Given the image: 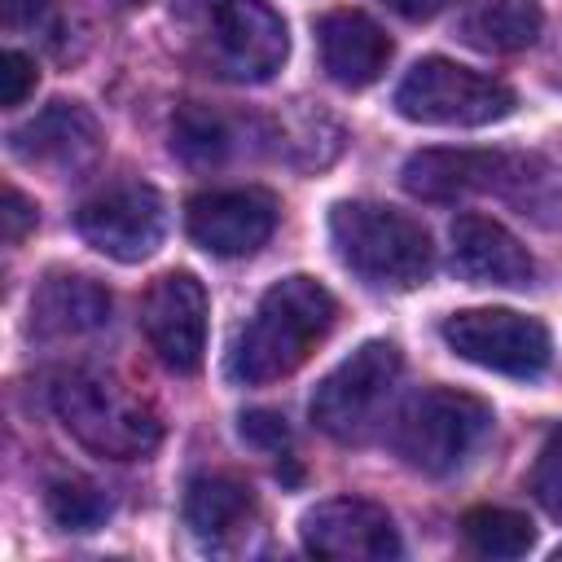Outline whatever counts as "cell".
Instances as JSON below:
<instances>
[{
  "instance_id": "cell-14",
  "label": "cell",
  "mask_w": 562,
  "mask_h": 562,
  "mask_svg": "<svg viewBox=\"0 0 562 562\" xmlns=\"http://www.w3.org/2000/svg\"><path fill=\"white\" fill-rule=\"evenodd\" d=\"M9 149L22 162L44 167L53 176H79V171L97 167L105 140H101L97 119L79 101H53L31 123L9 132Z\"/></svg>"
},
{
  "instance_id": "cell-16",
  "label": "cell",
  "mask_w": 562,
  "mask_h": 562,
  "mask_svg": "<svg viewBox=\"0 0 562 562\" xmlns=\"http://www.w3.org/2000/svg\"><path fill=\"white\" fill-rule=\"evenodd\" d=\"M316 48H321L325 75L342 88H369L373 79H382L386 61H391L386 31L360 9L321 13L316 18Z\"/></svg>"
},
{
  "instance_id": "cell-17",
  "label": "cell",
  "mask_w": 562,
  "mask_h": 562,
  "mask_svg": "<svg viewBox=\"0 0 562 562\" xmlns=\"http://www.w3.org/2000/svg\"><path fill=\"white\" fill-rule=\"evenodd\" d=\"M110 325V290L83 272H53L31 294V338H83Z\"/></svg>"
},
{
  "instance_id": "cell-29",
  "label": "cell",
  "mask_w": 562,
  "mask_h": 562,
  "mask_svg": "<svg viewBox=\"0 0 562 562\" xmlns=\"http://www.w3.org/2000/svg\"><path fill=\"white\" fill-rule=\"evenodd\" d=\"M119 9H136V4H145V0H114Z\"/></svg>"
},
{
  "instance_id": "cell-5",
  "label": "cell",
  "mask_w": 562,
  "mask_h": 562,
  "mask_svg": "<svg viewBox=\"0 0 562 562\" xmlns=\"http://www.w3.org/2000/svg\"><path fill=\"white\" fill-rule=\"evenodd\" d=\"M400 373H404V356L395 342H386V338L360 342L312 391L307 413H312L316 430H325L338 443H364L382 426V413L391 408Z\"/></svg>"
},
{
  "instance_id": "cell-11",
  "label": "cell",
  "mask_w": 562,
  "mask_h": 562,
  "mask_svg": "<svg viewBox=\"0 0 562 562\" xmlns=\"http://www.w3.org/2000/svg\"><path fill=\"white\" fill-rule=\"evenodd\" d=\"M206 285L193 272H162L140 299V329L171 373H198L206 356Z\"/></svg>"
},
{
  "instance_id": "cell-19",
  "label": "cell",
  "mask_w": 562,
  "mask_h": 562,
  "mask_svg": "<svg viewBox=\"0 0 562 562\" xmlns=\"http://www.w3.org/2000/svg\"><path fill=\"white\" fill-rule=\"evenodd\" d=\"M461 35L483 53H518L540 35L536 0H465Z\"/></svg>"
},
{
  "instance_id": "cell-1",
  "label": "cell",
  "mask_w": 562,
  "mask_h": 562,
  "mask_svg": "<svg viewBox=\"0 0 562 562\" xmlns=\"http://www.w3.org/2000/svg\"><path fill=\"white\" fill-rule=\"evenodd\" d=\"M338 303L316 277H281L272 281L250 321L241 325L228 351V378L241 386H263L290 378L334 329Z\"/></svg>"
},
{
  "instance_id": "cell-10",
  "label": "cell",
  "mask_w": 562,
  "mask_h": 562,
  "mask_svg": "<svg viewBox=\"0 0 562 562\" xmlns=\"http://www.w3.org/2000/svg\"><path fill=\"white\" fill-rule=\"evenodd\" d=\"M531 158L505 149H417L400 180L422 202H457L470 193H509L527 184Z\"/></svg>"
},
{
  "instance_id": "cell-20",
  "label": "cell",
  "mask_w": 562,
  "mask_h": 562,
  "mask_svg": "<svg viewBox=\"0 0 562 562\" xmlns=\"http://www.w3.org/2000/svg\"><path fill=\"white\" fill-rule=\"evenodd\" d=\"M171 149H176L189 167H220V162L237 149L233 119H224V114L211 110V105L189 101V105L176 114V123H171Z\"/></svg>"
},
{
  "instance_id": "cell-3",
  "label": "cell",
  "mask_w": 562,
  "mask_h": 562,
  "mask_svg": "<svg viewBox=\"0 0 562 562\" xmlns=\"http://www.w3.org/2000/svg\"><path fill=\"white\" fill-rule=\"evenodd\" d=\"M329 241L342 268L373 290H413L430 277V233L386 202H338L329 211Z\"/></svg>"
},
{
  "instance_id": "cell-21",
  "label": "cell",
  "mask_w": 562,
  "mask_h": 562,
  "mask_svg": "<svg viewBox=\"0 0 562 562\" xmlns=\"http://www.w3.org/2000/svg\"><path fill=\"white\" fill-rule=\"evenodd\" d=\"M461 536L474 553L483 558H522L536 544V527L527 514L518 509H501V505H479L461 518Z\"/></svg>"
},
{
  "instance_id": "cell-2",
  "label": "cell",
  "mask_w": 562,
  "mask_h": 562,
  "mask_svg": "<svg viewBox=\"0 0 562 562\" xmlns=\"http://www.w3.org/2000/svg\"><path fill=\"white\" fill-rule=\"evenodd\" d=\"M48 400H53L61 430L92 457L136 461V457H149L162 439L158 413L136 391H127L123 382L105 373H88V369L61 373Z\"/></svg>"
},
{
  "instance_id": "cell-28",
  "label": "cell",
  "mask_w": 562,
  "mask_h": 562,
  "mask_svg": "<svg viewBox=\"0 0 562 562\" xmlns=\"http://www.w3.org/2000/svg\"><path fill=\"white\" fill-rule=\"evenodd\" d=\"M386 9H395L400 18H408V22H426V18H435L439 9H448L452 0H382Z\"/></svg>"
},
{
  "instance_id": "cell-24",
  "label": "cell",
  "mask_w": 562,
  "mask_h": 562,
  "mask_svg": "<svg viewBox=\"0 0 562 562\" xmlns=\"http://www.w3.org/2000/svg\"><path fill=\"white\" fill-rule=\"evenodd\" d=\"M35 61L26 57V53H18V48H4L0 53V105L4 110H13V105H22L31 92H35Z\"/></svg>"
},
{
  "instance_id": "cell-6",
  "label": "cell",
  "mask_w": 562,
  "mask_h": 562,
  "mask_svg": "<svg viewBox=\"0 0 562 562\" xmlns=\"http://www.w3.org/2000/svg\"><path fill=\"white\" fill-rule=\"evenodd\" d=\"M518 97L505 79L448 57H422L395 88V110L426 127H483L514 114Z\"/></svg>"
},
{
  "instance_id": "cell-18",
  "label": "cell",
  "mask_w": 562,
  "mask_h": 562,
  "mask_svg": "<svg viewBox=\"0 0 562 562\" xmlns=\"http://www.w3.org/2000/svg\"><path fill=\"white\" fill-rule=\"evenodd\" d=\"M255 514H259L255 492L233 474H202L184 492V522L211 549H224V544L241 540L250 531Z\"/></svg>"
},
{
  "instance_id": "cell-7",
  "label": "cell",
  "mask_w": 562,
  "mask_h": 562,
  "mask_svg": "<svg viewBox=\"0 0 562 562\" xmlns=\"http://www.w3.org/2000/svg\"><path fill=\"white\" fill-rule=\"evenodd\" d=\"M439 334H443L452 356H461L479 369L505 373V378H540L549 369V356H553L549 329L536 316H522L509 307L452 312L439 325Z\"/></svg>"
},
{
  "instance_id": "cell-9",
  "label": "cell",
  "mask_w": 562,
  "mask_h": 562,
  "mask_svg": "<svg viewBox=\"0 0 562 562\" xmlns=\"http://www.w3.org/2000/svg\"><path fill=\"white\" fill-rule=\"evenodd\" d=\"M206 40L215 70L233 83H268L290 53L285 22L268 0H215Z\"/></svg>"
},
{
  "instance_id": "cell-13",
  "label": "cell",
  "mask_w": 562,
  "mask_h": 562,
  "mask_svg": "<svg viewBox=\"0 0 562 562\" xmlns=\"http://www.w3.org/2000/svg\"><path fill=\"white\" fill-rule=\"evenodd\" d=\"M184 228L189 237L220 255V259H241L255 255L272 228H277V198L263 189H215V193H198L184 211Z\"/></svg>"
},
{
  "instance_id": "cell-25",
  "label": "cell",
  "mask_w": 562,
  "mask_h": 562,
  "mask_svg": "<svg viewBox=\"0 0 562 562\" xmlns=\"http://www.w3.org/2000/svg\"><path fill=\"white\" fill-rule=\"evenodd\" d=\"M241 439L281 452V448L290 443V426H285V417L272 413V408H250V413H241Z\"/></svg>"
},
{
  "instance_id": "cell-27",
  "label": "cell",
  "mask_w": 562,
  "mask_h": 562,
  "mask_svg": "<svg viewBox=\"0 0 562 562\" xmlns=\"http://www.w3.org/2000/svg\"><path fill=\"white\" fill-rule=\"evenodd\" d=\"M57 0H4V26L18 31V26H40L48 13H53Z\"/></svg>"
},
{
  "instance_id": "cell-23",
  "label": "cell",
  "mask_w": 562,
  "mask_h": 562,
  "mask_svg": "<svg viewBox=\"0 0 562 562\" xmlns=\"http://www.w3.org/2000/svg\"><path fill=\"white\" fill-rule=\"evenodd\" d=\"M531 496L562 522V426L549 430V439H544L540 452H536V465H531Z\"/></svg>"
},
{
  "instance_id": "cell-12",
  "label": "cell",
  "mask_w": 562,
  "mask_h": 562,
  "mask_svg": "<svg viewBox=\"0 0 562 562\" xmlns=\"http://www.w3.org/2000/svg\"><path fill=\"white\" fill-rule=\"evenodd\" d=\"M303 549L334 562H386L400 558V531L391 514L364 496H329L316 501L299 522Z\"/></svg>"
},
{
  "instance_id": "cell-15",
  "label": "cell",
  "mask_w": 562,
  "mask_h": 562,
  "mask_svg": "<svg viewBox=\"0 0 562 562\" xmlns=\"http://www.w3.org/2000/svg\"><path fill=\"white\" fill-rule=\"evenodd\" d=\"M452 272L470 285H505L522 290L536 277L527 246L487 215H457L452 220Z\"/></svg>"
},
{
  "instance_id": "cell-26",
  "label": "cell",
  "mask_w": 562,
  "mask_h": 562,
  "mask_svg": "<svg viewBox=\"0 0 562 562\" xmlns=\"http://www.w3.org/2000/svg\"><path fill=\"white\" fill-rule=\"evenodd\" d=\"M31 224H35V206H31L18 189H4V237H9V241H18Z\"/></svg>"
},
{
  "instance_id": "cell-8",
  "label": "cell",
  "mask_w": 562,
  "mask_h": 562,
  "mask_svg": "<svg viewBox=\"0 0 562 562\" xmlns=\"http://www.w3.org/2000/svg\"><path fill=\"white\" fill-rule=\"evenodd\" d=\"M75 228L105 259L140 263L167 237V202L154 184H114L75 211Z\"/></svg>"
},
{
  "instance_id": "cell-22",
  "label": "cell",
  "mask_w": 562,
  "mask_h": 562,
  "mask_svg": "<svg viewBox=\"0 0 562 562\" xmlns=\"http://www.w3.org/2000/svg\"><path fill=\"white\" fill-rule=\"evenodd\" d=\"M105 514H110V501L101 496V487L83 479H57L48 487V518L61 531H92L105 522Z\"/></svg>"
},
{
  "instance_id": "cell-4",
  "label": "cell",
  "mask_w": 562,
  "mask_h": 562,
  "mask_svg": "<svg viewBox=\"0 0 562 562\" xmlns=\"http://www.w3.org/2000/svg\"><path fill=\"white\" fill-rule=\"evenodd\" d=\"M487 435H492V408L479 395L457 386H426L400 408L391 443L408 470L443 479L461 470Z\"/></svg>"
}]
</instances>
